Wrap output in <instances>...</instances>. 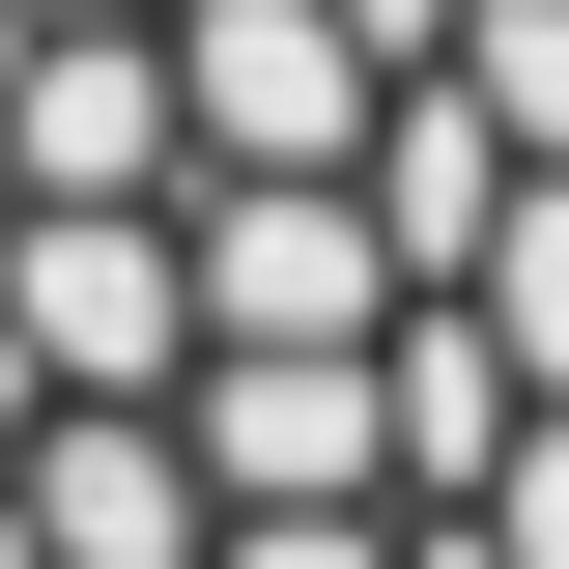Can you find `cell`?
I'll use <instances>...</instances> for the list:
<instances>
[]
</instances>
